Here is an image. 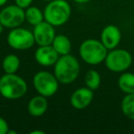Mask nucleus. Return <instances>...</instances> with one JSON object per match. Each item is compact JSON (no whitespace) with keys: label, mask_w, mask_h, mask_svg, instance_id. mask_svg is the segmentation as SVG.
Listing matches in <instances>:
<instances>
[{"label":"nucleus","mask_w":134,"mask_h":134,"mask_svg":"<svg viewBox=\"0 0 134 134\" xmlns=\"http://www.w3.org/2000/svg\"><path fill=\"white\" fill-rule=\"evenodd\" d=\"M53 74L59 83L69 85L75 81L80 74V63L71 54L62 55L54 64Z\"/></svg>","instance_id":"f257e3e1"},{"label":"nucleus","mask_w":134,"mask_h":134,"mask_svg":"<svg viewBox=\"0 0 134 134\" xmlns=\"http://www.w3.org/2000/svg\"><path fill=\"white\" fill-rule=\"evenodd\" d=\"M28 91L26 81L16 74H5L0 78V94L9 100H16L24 97Z\"/></svg>","instance_id":"f03ea898"},{"label":"nucleus","mask_w":134,"mask_h":134,"mask_svg":"<svg viewBox=\"0 0 134 134\" xmlns=\"http://www.w3.org/2000/svg\"><path fill=\"white\" fill-rule=\"evenodd\" d=\"M71 13V6L65 0H52L43 10L44 20L54 27L65 24Z\"/></svg>","instance_id":"7ed1b4c3"},{"label":"nucleus","mask_w":134,"mask_h":134,"mask_svg":"<svg viewBox=\"0 0 134 134\" xmlns=\"http://www.w3.org/2000/svg\"><path fill=\"white\" fill-rule=\"evenodd\" d=\"M108 50L101 41L88 39L83 41L79 48V54L83 61L89 65H97L106 59Z\"/></svg>","instance_id":"20e7f679"},{"label":"nucleus","mask_w":134,"mask_h":134,"mask_svg":"<svg viewBox=\"0 0 134 134\" xmlns=\"http://www.w3.org/2000/svg\"><path fill=\"white\" fill-rule=\"evenodd\" d=\"M105 65L109 71L114 73H123L130 67L132 63V55L124 49L109 50L105 59Z\"/></svg>","instance_id":"39448f33"},{"label":"nucleus","mask_w":134,"mask_h":134,"mask_svg":"<svg viewBox=\"0 0 134 134\" xmlns=\"http://www.w3.org/2000/svg\"><path fill=\"white\" fill-rule=\"evenodd\" d=\"M32 83L39 95L45 97H52L59 88V81L54 74L47 71H41L35 74Z\"/></svg>","instance_id":"423d86ee"},{"label":"nucleus","mask_w":134,"mask_h":134,"mask_svg":"<svg viewBox=\"0 0 134 134\" xmlns=\"http://www.w3.org/2000/svg\"><path fill=\"white\" fill-rule=\"evenodd\" d=\"M7 41L8 44L12 49L17 51L28 50L35 44V40L32 31L20 27L11 29L8 35Z\"/></svg>","instance_id":"0eeeda50"},{"label":"nucleus","mask_w":134,"mask_h":134,"mask_svg":"<svg viewBox=\"0 0 134 134\" xmlns=\"http://www.w3.org/2000/svg\"><path fill=\"white\" fill-rule=\"evenodd\" d=\"M24 21L25 10L17 5H10L0 11V22L4 28H18Z\"/></svg>","instance_id":"6e6552de"},{"label":"nucleus","mask_w":134,"mask_h":134,"mask_svg":"<svg viewBox=\"0 0 134 134\" xmlns=\"http://www.w3.org/2000/svg\"><path fill=\"white\" fill-rule=\"evenodd\" d=\"M32 33L34 36L35 43H37L39 46L51 45L55 37L54 26L45 20L34 26Z\"/></svg>","instance_id":"1a4fd4ad"},{"label":"nucleus","mask_w":134,"mask_h":134,"mask_svg":"<svg viewBox=\"0 0 134 134\" xmlns=\"http://www.w3.org/2000/svg\"><path fill=\"white\" fill-rule=\"evenodd\" d=\"M94 98V91L88 87L76 89L70 97V103L75 109H84L87 108Z\"/></svg>","instance_id":"9d476101"},{"label":"nucleus","mask_w":134,"mask_h":134,"mask_svg":"<svg viewBox=\"0 0 134 134\" xmlns=\"http://www.w3.org/2000/svg\"><path fill=\"white\" fill-rule=\"evenodd\" d=\"M100 41L109 50L117 48L121 41V31L115 25H108L101 31Z\"/></svg>","instance_id":"9b49d317"},{"label":"nucleus","mask_w":134,"mask_h":134,"mask_svg":"<svg viewBox=\"0 0 134 134\" xmlns=\"http://www.w3.org/2000/svg\"><path fill=\"white\" fill-rule=\"evenodd\" d=\"M34 57L36 62L41 66H51L55 64L60 55L52 45H45L40 46L36 50Z\"/></svg>","instance_id":"f8f14e48"},{"label":"nucleus","mask_w":134,"mask_h":134,"mask_svg":"<svg viewBox=\"0 0 134 134\" xmlns=\"http://www.w3.org/2000/svg\"><path fill=\"white\" fill-rule=\"evenodd\" d=\"M48 108V101L41 95L33 97L28 104V111L33 117H41Z\"/></svg>","instance_id":"ddd939ff"},{"label":"nucleus","mask_w":134,"mask_h":134,"mask_svg":"<svg viewBox=\"0 0 134 134\" xmlns=\"http://www.w3.org/2000/svg\"><path fill=\"white\" fill-rule=\"evenodd\" d=\"M51 45L53 47L54 50L58 52L60 56L69 54L72 49L71 41L69 40V38L65 35H62V34L55 35Z\"/></svg>","instance_id":"4468645a"},{"label":"nucleus","mask_w":134,"mask_h":134,"mask_svg":"<svg viewBox=\"0 0 134 134\" xmlns=\"http://www.w3.org/2000/svg\"><path fill=\"white\" fill-rule=\"evenodd\" d=\"M118 86L123 93H134V74L130 72H123L119 77Z\"/></svg>","instance_id":"2eb2a0df"},{"label":"nucleus","mask_w":134,"mask_h":134,"mask_svg":"<svg viewBox=\"0 0 134 134\" xmlns=\"http://www.w3.org/2000/svg\"><path fill=\"white\" fill-rule=\"evenodd\" d=\"M25 20L32 26H36L44 20L43 12L37 7H29L25 10Z\"/></svg>","instance_id":"dca6fc26"},{"label":"nucleus","mask_w":134,"mask_h":134,"mask_svg":"<svg viewBox=\"0 0 134 134\" xmlns=\"http://www.w3.org/2000/svg\"><path fill=\"white\" fill-rule=\"evenodd\" d=\"M20 66V60L15 54H8L2 62V68L5 74H16Z\"/></svg>","instance_id":"f3484780"},{"label":"nucleus","mask_w":134,"mask_h":134,"mask_svg":"<svg viewBox=\"0 0 134 134\" xmlns=\"http://www.w3.org/2000/svg\"><path fill=\"white\" fill-rule=\"evenodd\" d=\"M120 108L125 117L134 120V93L126 94L121 100Z\"/></svg>","instance_id":"a211bd4d"},{"label":"nucleus","mask_w":134,"mask_h":134,"mask_svg":"<svg viewBox=\"0 0 134 134\" xmlns=\"http://www.w3.org/2000/svg\"><path fill=\"white\" fill-rule=\"evenodd\" d=\"M85 84H86V87L90 88L93 91L98 89L101 85L100 74L93 69L87 71L85 75Z\"/></svg>","instance_id":"6ab92c4d"},{"label":"nucleus","mask_w":134,"mask_h":134,"mask_svg":"<svg viewBox=\"0 0 134 134\" xmlns=\"http://www.w3.org/2000/svg\"><path fill=\"white\" fill-rule=\"evenodd\" d=\"M9 130L8 124L3 118L0 117V134H8V131Z\"/></svg>","instance_id":"aec40b11"},{"label":"nucleus","mask_w":134,"mask_h":134,"mask_svg":"<svg viewBox=\"0 0 134 134\" xmlns=\"http://www.w3.org/2000/svg\"><path fill=\"white\" fill-rule=\"evenodd\" d=\"M16 5L19 6V8H23V9H26L27 8L30 7V5L32 4L33 0H15Z\"/></svg>","instance_id":"412c9836"},{"label":"nucleus","mask_w":134,"mask_h":134,"mask_svg":"<svg viewBox=\"0 0 134 134\" xmlns=\"http://www.w3.org/2000/svg\"><path fill=\"white\" fill-rule=\"evenodd\" d=\"M73 1H75V2H76V3H79V4H86V3L89 2L90 0H73Z\"/></svg>","instance_id":"4be33fe9"},{"label":"nucleus","mask_w":134,"mask_h":134,"mask_svg":"<svg viewBox=\"0 0 134 134\" xmlns=\"http://www.w3.org/2000/svg\"><path fill=\"white\" fill-rule=\"evenodd\" d=\"M45 132L42 130H33V131L30 132V134H44Z\"/></svg>","instance_id":"5701e85b"},{"label":"nucleus","mask_w":134,"mask_h":134,"mask_svg":"<svg viewBox=\"0 0 134 134\" xmlns=\"http://www.w3.org/2000/svg\"><path fill=\"white\" fill-rule=\"evenodd\" d=\"M7 1H8V0H0V7L4 6V5L7 3Z\"/></svg>","instance_id":"b1692460"},{"label":"nucleus","mask_w":134,"mask_h":134,"mask_svg":"<svg viewBox=\"0 0 134 134\" xmlns=\"http://www.w3.org/2000/svg\"><path fill=\"white\" fill-rule=\"evenodd\" d=\"M3 28H4V27L2 26V24H1V22H0V34L2 33V31H3Z\"/></svg>","instance_id":"393cba45"},{"label":"nucleus","mask_w":134,"mask_h":134,"mask_svg":"<svg viewBox=\"0 0 134 134\" xmlns=\"http://www.w3.org/2000/svg\"><path fill=\"white\" fill-rule=\"evenodd\" d=\"M41 1H47V2H50V1H52V0H41Z\"/></svg>","instance_id":"a878e982"}]
</instances>
